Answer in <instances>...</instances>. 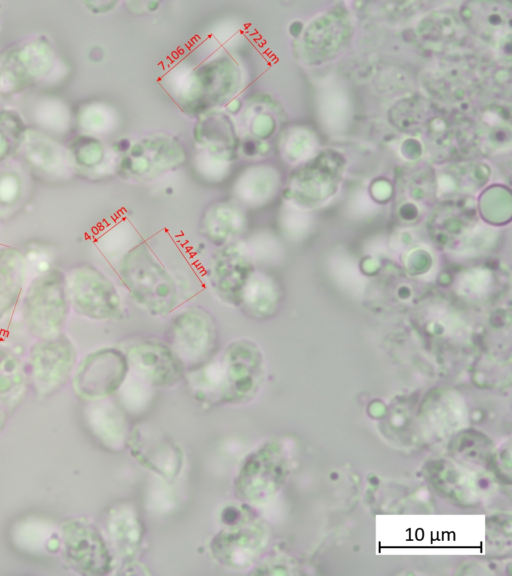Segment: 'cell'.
Listing matches in <instances>:
<instances>
[{
  "label": "cell",
  "mask_w": 512,
  "mask_h": 576,
  "mask_svg": "<svg viewBox=\"0 0 512 576\" xmlns=\"http://www.w3.org/2000/svg\"><path fill=\"white\" fill-rule=\"evenodd\" d=\"M16 151L31 169L47 176H66L73 162L68 149L47 135L33 130L24 131Z\"/></svg>",
  "instance_id": "cell-15"
},
{
  "label": "cell",
  "mask_w": 512,
  "mask_h": 576,
  "mask_svg": "<svg viewBox=\"0 0 512 576\" xmlns=\"http://www.w3.org/2000/svg\"><path fill=\"white\" fill-rule=\"evenodd\" d=\"M128 446L141 465L166 479H173L181 471V448L165 433L148 427H136L130 432Z\"/></svg>",
  "instance_id": "cell-14"
},
{
  "label": "cell",
  "mask_w": 512,
  "mask_h": 576,
  "mask_svg": "<svg viewBox=\"0 0 512 576\" xmlns=\"http://www.w3.org/2000/svg\"><path fill=\"white\" fill-rule=\"evenodd\" d=\"M28 382V371L21 360L12 352L0 349V402L7 411L21 403Z\"/></svg>",
  "instance_id": "cell-20"
},
{
  "label": "cell",
  "mask_w": 512,
  "mask_h": 576,
  "mask_svg": "<svg viewBox=\"0 0 512 576\" xmlns=\"http://www.w3.org/2000/svg\"><path fill=\"white\" fill-rule=\"evenodd\" d=\"M67 276L71 310L94 321L115 319L122 311L120 294L113 281L91 264L73 267Z\"/></svg>",
  "instance_id": "cell-4"
},
{
  "label": "cell",
  "mask_w": 512,
  "mask_h": 576,
  "mask_svg": "<svg viewBox=\"0 0 512 576\" xmlns=\"http://www.w3.org/2000/svg\"><path fill=\"white\" fill-rule=\"evenodd\" d=\"M6 416H7V410L5 409V407L0 402V430L2 429V427L5 424Z\"/></svg>",
  "instance_id": "cell-23"
},
{
  "label": "cell",
  "mask_w": 512,
  "mask_h": 576,
  "mask_svg": "<svg viewBox=\"0 0 512 576\" xmlns=\"http://www.w3.org/2000/svg\"><path fill=\"white\" fill-rule=\"evenodd\" d=\"M130 372L122 349L103 347L77 363L72 375L75 393L86 401L107 399L120 390Z\"/></svg>",
  "instance_id": "cell-6"
},
{
  "label": "cell",
  "mask_w": 512,
  "mask_h": 576,
  "mask_svg": "<svg viewBox=\"0 0 512 576\" xmlns=\"http://www.w3.org/2000/svg\"><path fill=\"white\" fill-rule=\"evenodd\" d=\"M283 473L279 446L263 443L243 460L235 478V494L248 504H262L279 487Z\"/></svg>",
  "instance_id": "cell-10"
},
{
  "label": "cell",
  "mask_w": 512,
  "mask_h": 576,
  "mask_svg": "<svg viewBox=\"0 0 512 576\" xmlns=\"http://www.w3.org/2000/svg\"><path fill=\"white\" fill-rule=\"evenodd\" d=\"M264 379V358L252 340L237 339L216 357L192 368L189 385L201 400L240 404L251 400Z\"/></svg>",
  "instance_id": "cell-1"
},
{
  "label": "cell",
  "mask_w": 512,
  "mask_h": 576,
  "mask_svg": "<svg viewBox=\"0 0 512 576\" xmlns=\"http://www.w3.org/2000/svg\"><path fill=\"white\" fill-rule=\"evenodd\" d=\"M63 552L68 563L81 573L105 575L113 569V554L104 537L82 520L66 522L62 528Z\"/></svg>",
  "instance_id": "cell-12"
},
{
  "label": "cell",
  "mask_w": 512,
  "mask_h": 576,
  "mask_svg": "<svg viewBox=\"0 0 512 576\" xmlns=\"http://www.w3.org/2000/svg\"><path fill=\"white\" fill-rule=\"evenodd\" d=\"M21 300L31 335L40 339L63 333L71 311L66 273L58 268L39 272L27 284Z\"/></svg>",
  "instance_id": "cell-3"
},
{
  "label": "cell",
  "mask_w": 512,
  "mask_h": 576,
  "mask_svg": "<svg viewBox=\"0 0 512 576\" xmlns=\"http://www.w3.org/2000/svg\"><path fill=\"white\" fill-rule=\"evenodd\" d=\"M55 61L54 50L44 37L11 49L0 61V92L13 94L44 78Z\"/></svg>",
  "instance_id": "cell-9"
},
{
  "label": "cell",
  "mask_w": 512,
  "mask_h": 576,
  "mask_svg": "<svg viewBox=\"0 0 512 576\" xmlns=\"http://www.w3.org/2000/svg\"><path fill=\"white\" fill-rule=\"evenodd\" d=\"M24 131L23 122L17 113L0 111V162L16 152Z\"/></svg>",
  "instance_id": "cell-21"
},
{
  "label": "cell",
  "mask_w": 512,
  "mask_h": 576,
  "mask_svg": "<svg viewBox=\"0 0 512 576\" xmlns=\"http://www.w3.org/2000/svg\"><path fill=\"white\" fill-rule=\"evenodd\" d=\"M105 529L112 553L123 559L137 555L143 541V527L133 506L113 507L107 514Z\"/></svg>",
  "instance_id": "cell-17"
},
{
  "label": "cell",
  "mask_w": 512,
  "mask_h": 576,
  "mask_svg": "<svg viewBox=\"0 0 512 576\" xmlns=\"http://www.w3.org/2000/svg\"><path fill=\"white\" fill-rule=\"evenodd\" d=\"M28 261L15 247L0 248V320L11 313L26 288Z\"/></svg>",
  "instance_id": "cell-18"
},
{
  "label": "cell",
  "mask_w": 512,
  "mask_h": 576,
  "mask_svg": "<svg viewBox=\"0 0 512 576\" xmlns=\"http://www.w3.org/2000/svg\"><path fill=\"white\" fill-rule=\"evenodd\" d=\"M279 297L275 281L266 273L254 270L244 287L239 307L250 317L264 320L277 310Z\"/></svg>",
  "instance_id": "cell-19"
},
{
  "label": "cell",
  "mask_w": 512,
  "mask_h": 576,
  "mask_svg": "<svg viewBox=\"0 0 512 576\" xmlns=\"http://www.w3.org/2000/svg\"><path fill=\"white\" fill-rule=\"evenodd\" d=\"M167 335L169 346L186 368L198 367L209 360L217 344L213 317L197 307L176 314L168 326Z\"/></svg>",
  "instance_id": "cell-8"
},
{
  "label": "cell",
  "mask_w": 512,
  "mask_h": 576,
  "mask_svg": "<svg viewBox=\"0 0 512 576\" xmlns=\"http://www.w3.org/2000/svg\"><path fill=\"white\" fill-rule=\"evenodd\" d=\"M254 270L248 248L236 242L224 245L212 255L209 263L211 290L224 304L239 307L244 287Z\"/></svg>",
  "instance_id": "cell-13"
},
{
  "label": "cell",
  "mask_w": 512,
  "mask_h": 576,
  "mask_svg": "<svg viewBox=\"0 0 512 576\" xmlns=\"http://www.w3.org/2000/svg\"><path fill=\"white\" fill-rule=\"evenodd\" d=\"M22 191V182L18 175L5 173L0 176V206L14 205Z\"/></svg>",
  "instance_id": "cell-22"
},
{
  "label": "cell",
  "mask_w": 512,
  "mask_h": 576,
  "mask_svg": "<svg viewBox=\"0 0 512 576\" xmlns=\"http://www.w3.org/2000/svg\"><path fill=\"white\" fill-rule=\"evenodd\" d=\"M268 543V530L264 522L244 512L243 516L225 524L211 540L210 549L214 559L222 566L243 570L254 565L264 553Z\"/></svg>",
  "instance_id": "cell-7"
},
{
  "label": "cell",
  "mask_w": 512,
  "mask_h": 576,
  "mask_svg": "<svg viewBox=\"0 0 512 576\" xmlns=\"http://www.w3.org/2000/svg\"><path fill=\"white\" fill-rule=\"evenodd\" d=\"M118 275L131 299L147 314L165 317L177 306V284L147 246L139 244L127 251Z\"/></svg>",
  "instance_id": "cell-2"
},
{
  "label": "cell",
  "mask_w": 512,
  "mask_h": 576,
  "mask_svg": "<svg viewBox=\"0 0 512 576\" xmlns=\"http://www.w3.org/2000/svg\"><path fill=\"white\" fill-rule=\"evenodd\" d=\"M123 351L133 375L149 387H171L185 375V365L169 344L138 339Z\"/></svg>",
  "instance_id": "cell-11"
},
{
  "label": "cell",
  "mask_w": 512,
  "mask_h": 576,
  "mask_svg": "<svg viewBox=\"0 0 512 576\" xmlns=\"http://www.w3.org/2000/svg\"><path fill=\"white\" fill-rule=\"evenodd\" d=\"M85 419L90 433L105 448L120 450L126 444L130 432L122 410L107 399L90 401Z\"/></svg>",
  "instance_id": "cell-16"
},
{
  "label": "cell",
  "mask_w": 512,
  "mask_h": 576,
  "mask_svg": "<svg viewBox=\"0 0 512 576\" xmlns=\"http://www.w3.org/2000/svg\"><path fill=\"white\" fill-rule=\"evenodd\" d=\"M76 365V347L64 332L37 339L29 349L28 376L40 396L51 395L65 386Z\"/></svg>",
  "instance_id": "cell-5"
}]
</instances>
